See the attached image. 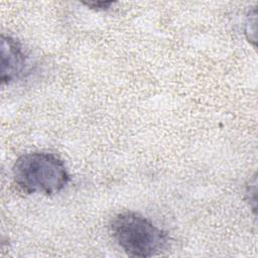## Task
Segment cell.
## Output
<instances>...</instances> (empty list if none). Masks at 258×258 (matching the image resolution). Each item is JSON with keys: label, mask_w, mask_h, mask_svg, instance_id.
Segmentation results:
<instances>
[{"label": "cell", "mask_w": 258, "mask_h": 258, "mask_svg": "<svg viewBox=\"0 0 258 258\" xmlns=\"http://www.w3.org/2000/svg\"><path fill=\"white\" fill-rule=\"evenodd\" d=\"M14 183L25 194L53 196L70 181L63 161L48 152L34 151L19 156L12 166Z\"/></svg>", "instance_id": "cell-1"}, {"label": "cell", "mask_w": 258, "mask_h": 258, "mask_svg": "<svg viewBox=\"0 0 258 258\" xmlns=\"http://www.w3.org/2000/svg\"><path fill=\"white\" fill-rule=\"evenodd\" d=\"M109 230L116 244L132 257H153L161 254L169 245L167 233L136 212L115 215L110 221Z\"/></svg>", "instance_id": "cell-2"}, {"label": "cell", "mask_w": 258, "mask_h": 258, "mask_svg": "<svg viewBox=\"0 0 258 258\" xmlns=\"http://www.w3.org/2000/svg\"><path fill=\"white\" fill-rule=\"evenodd\" d=\"M88 7L92 8V9H95V10H107L110 8V6L113 4V2H105V1H98V2H88V3H85Z\"/></svg>", "instance_id": "cell-4"}, {"label": "cell", "mask_w": 258, "mask_h": 258, "mask_svg": "<svg viewBox=\"0 0 258 258\" xmlns=\"http://www.w3.org/2000/svg\"><path fill=\"white\" fill-rule=\"evenodd\" d=\"M27 56L18 39L10 35L1 38V82L3 85L19 79L25 72Z\"/></svg>", "instance_id": "cell-3"}]
</instances>
